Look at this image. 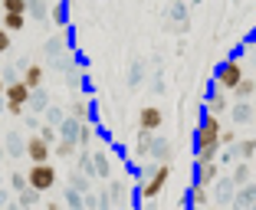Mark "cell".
<instances>
[{"mask_svg": "<svg viewBox=\"0 0 256 210\" xmlns=\"http://www.w3.org/2000/svg\"><path fill=\"white\" fill-rule=\"evenodd\" d=\"M220 115L214 112H204V118L197 122L194 128V151H197V161H214L220 158Z\"/></svg>", "mask_w": 256, "mask_h": 210, "instance_id": "obj_1", "label": "cell"}, {"mask_svg": "<svg viewBox=\"0 0 256 210\" xmlns=\"http://www.w3.org/2000/svg\"><path fill=\"white\" fill-rule=\"evenodd\" d=\"M168 180H171V161H158V164L148 171V178L142 180V188H138V197L142 204H158V197L164 194Z\"/></svg>", "mask_w": 256, "mask_h": 210, "instance_id": "obj_2", "label": "cell"}, {"mask_svg": "<svg viewBox=\"0 0 256 210\" xmlns=\"http://www.w3.org/2000/svg\"><path fill=\"white\" fill-rule=\"evenodd\" d=\"M30 96H33V89L23 82V79H10L7 89H4V108H7L10 115H23L26 105H30Z\"/></svg>", "mask_w": 256, "mask_h": 210, "instance_id": "obj_3", "label": "cell"}, {"mask_svg": "<svg viewBox=\"0 0 256 210\" xmlns=\"http://www.w3.org/2000/svg\"><path fill=\"white\" fill-rule=\"evenodd\" d=\"M243 76H246V72H243V62L236 60V56H230V60H224L217 66V72H214V86L224 89V92H234Z\"/></svg>", "mask_w": 256, "mask_h": 210, "instance_id": "obj_4", "label": "cell"}, {"mask_svg": "<svg viewBox=\"0 0 256 210\" xmlns=\"http://www.w3.org/2000/svg\"><path fill=\"white\" fill-rule=\"evenodd\" d=\"M26 180H30L36 190H43V194H50V190L56 188V180H60V174H56V168L50 164V161H30V171H26Z\"/></svg>", "mask_w": 256, "mask_h": 210, "instance_id": "obj_5", "label": "cell"}, {"mask_svg": "<svg viewBox=\"0 0 256 210\" xmlns=\"http://www.w3.org/2000/svg\"><path fill=\"white\" fill-rule=\"evenodd\" d=\"M161 122H164V112H161V105H142V112H138V132H161Z\"/></svg>", "mask_w": 256, "mask_h": 210, "instance_id": "obj_6", "label": "cell"}, {"mask_svg": "<svg viewBox=\"0 0 256 210\" xmlns=\"http://www.w3.org/2000/svg\"><path fill=\"white\" fill-rule=\"evenodd\" d=\"M220 178V161L214 158V161H197L194 164V180L197 184H204V188H214Z\"/></svg>", "mask_w": 256, "mask_h": 210, "instance_id": "obj_7", "label": "cell"}, {"mask_svg": "<svg viewBox=\"0 0 256 210\" xmlns=\"http://www.w3.org/2000/svg\"><path fill=\"white\" fill-rule=\"evenodd\" d=\"M23 151H26V158H30V161H50V151H53V144H50V142H46V138L36 132V135L26 138V148H23Z\"/></svg>", "mask_w": 256, "mask_h": 210, "instance_id": "obj_8", "label": "cell"}, {"mask_svg": "<svg viewBox=\"0 0 256 210\" xmlns=\"http://www.w3.org/2000/svg\"><path fill=\"white\" fill-rule=\"evenodd\" d=\"M253 105L246 102V98H236V105H230V118H234V125H246V122H253Z\"/></svg>", "mask_w": 256, "mask_h": 210, "instance_id": "obj_9", "label": "cell"}, {"mask_svg": "<svg viewBox=\"0 0 256 210\" xmlns=\"http://www.w3.org/2000/svg\"><path fill=\"white\" fill-rule=\"evenodd\" d=\"M230 92H224V89H214L210 96H207V112H214V115H224V112H230Z\"/></svg>", "mask_w": 256, "mask_h": 210, "instance_id": "obj_10", "label": "cell"}, {"mask_svg": "<svg viewBox=\"0 0 256 210\" xmlns=\"http://www.w3.org/2000/svg\"><path fill=\"white\" fill-rule=\"evenodd\" d=\"M234 204L236 207H256V184H240L236 188V194H234Z\"/></svg>", "mask_w": 256, "mask_h": 210, "instance_id": "obj_11", "label": "cell"}, {"mask_svg": "<svg viewBox=\"0 0 256 210\" xmlns=\"http://www.w3.org/2000/svg\"><path fill=\"white\" fill-rule=\"evenodd\" d=\"M40 197H43V190H36L33 184H26L23 190H16V204H20V207H36Z\"/></svg>", "mask_w": 256, "mask_h": 210, "instance_id": "obj_12", "label": "cell"}, {"mask_svg": "<svg viewBox=\"0 0 256 210\" xmlns=\"http://www.w3.org/2000/svg\"><path fill=\"white\" fill-rule=\"evenodd\" d=\"M234 194H236V184H234V178H224V180H217V204H230L234 200Z\"/></svg>", "mask_w": 256, "mask_h": 210, "instance_id": "obj_13", "label": "cell"}, {"mask_svg": "<svg viewBox=\"0 0 256 210\" xmlns=\"http://www.w3.org/2000/svg\"><path fill=\"white\" fill-rule=\"evenodd\" d=\"M43 79H46V72H43V66H36V62L23 69V82L30 86V89H40V86H43Z\"/></svg>", "mask_w": 256, "mask_h": 210, "instance_id": "obj_14", "label": "cell"}, {"mask_svg": "<svg viewBox=\"0 0 256 210\" xmlns=\"http://www.w3.org/2000/svg\"><path fill=\"white\" fill-rule=\"evenodd\" d=\"M250 174H253V168H250V161H243V158H236V164H234V184L240 188V184H250Z\"/></svg>", "mask_w": 256, "mask_h": 210, "instance_id": "obj_15", "label": "cell"}, {"mask_svg": "<svg viewBox=\"0 0 256 210\" xmlns=\"http://www.w3.org/2000/svg\"><path fill=\"white\" fill-rule=\"evenodd\" d=\"M207 190H210V188H204V184H197V180H194V184H190V194H188V204H190V207H204V204L210 200Z\"/></svg>", "mask_w": 256, "mask_h": 210, "instance_id": "obj_16", "label": "cell"}, {"mask_svg": "<svg viewBox=\"0 0 256 210\" xmlns=\"http://www.w3.org/2000/svg\"><path fill=\"white\" fill-rule=\"evenodd\" d=\"M92 164H96V178H108L112 174V161H108L106 151H96L92 154Z\"/></svg>", "mask_w": 256, "mask_h": 210, "instance_id": "obj_17", "label": "cell"}, {"mask_svg": "<svg viewBox=\"0 0 256 210\" xmlns=\"http://www.w3.org/2000/svg\"><path fill=\"white\" fill-rule=\"evenodd\" d=\"M253 92H256V79H253V76H243V79L236 82V89L230 92V96H234V98H250Z\"/></svg>", "mask_w": 256, "mask_h": 210, "instance_id": "obj_18", "label": "cell"}, {"mask_svg": "<svg viewBox=\"0 0 256 210\" xmlns=\"http://www.w3.org/2000/svg\"><path fill=\"white\" fill-rule=\"evenodd\" d=\"M76 148H79V142H76V138H56V144H53L56 158H72Z\"/></svg>", "mask_w": 256, "mask_h": 210, "instance_id": "obj_19", "label": "cell"}, {"mask_svg": "<svg viewBox=\"0 0 256 210\" xmlns=\"http://www.w3.org/2000/svg\"><path fill=\"white\" fill-rule=\"evenodd\" d=\"M151 158H158V161H168V158H171V142H168V138H158V135H154V142H151Z\"/></svg>", "mask_w": 256, "mask_h": 210, "instance_id": "obj_20", "label": "cell"}, {"mask_svg": "<svg viewBox=\"0 0 256 210\" xmlns=\"http://www.w3.org/2000/svg\"><path fill=\"white\" fill-rule=\"evenodd\" d=\"M23 23H26V14H10V10H4V30L10 33H20Z\"/></svg>", "mask_w": 256, "mask_h": 210, "instance_id": "obj_21", "label": "cell"}, {"mask_svg": "<svg viewBox=\"0 0 256 210\" xmlns=\"http://www.w3.org/2000/svg\"><path fill=\"white\" fill-rule=\"evenodd\" d=\"M253 154H256V138H240V142H236V158L250 161Z\"/></svg>", "mask_w": 256, "mask_h": 210, "instance_id": "obj_22", "label": "cell"}, {"mask_svg": "<svg viewBox=\"0 0 256 210\" xmlns=\"http://www.w3.org/2000/svg\"><path fill=\"white\" fill-rule=\"evenodd\" d=\"M151 142H154V135H151V132H142V135H138V144H135V154L151 158Z\"/></svg>", "mask_w": 256, "mask_h": 210, "instance_id": "obj_23", "label": "cell"}, {"mask_svg": "<svg viewBox=\"0 0 256 210\" xmlns=\"http://www.w3.org/2000/svg\"><path fill=\"white\" fill-rule=\"evenodd\" d=\"M92 125L89 122H79V135H76V142H79V148H89V142H92Z\"/></svg>", "mask_w": 256, "mask_h": 210, "instance_id": "obj_24", "label": "cell"}, {"mask_svg": "<svg viewBox=\"0 0 256 210\" xmlns=\"http://www.w3.org/2000/svg\"><path fill=\"white\" fill-rule=\"evenodd\" d=\"M72 118H79V122H89V102H86V98H76L72 102Z\"/></svg>", "mask_w": 256, "mask_h": 210, "instance_id": "obj_25", "label": "cell"}, {"mask_svg": "<svg viewBox=\"0 0 256 210\" xmlns=\"http://www.w3.org/2000/svg\"><path fill=\"white\" fill-rule=\"evenodd\" d=\"M240 135H236L234 128H220V148H236Z\"/></svg>", "mask_w": 256, "mask_h": 210, "instance_id": "obj_26", "label": "cell"}, {"mask_svg": "<svg viewBox=\"0 0 256 210\" xmlns=\"http://www.w3.org/2000/svg\"><path fill=\"white\" fill-rule=\"evenodd\" d=\"M0 7H4V10H10V14H26L30 0H0Z\"/></svg>", "mask_w": 256, "mask_h": 210, "instance_id": "obj_27", "label": "cell"}, {"mask_svg": "<svg viewBox=\"0 0 256 210\" xmlns=\"http://www.w3.org/2000/svg\"><path fill=\"white\" fill-rule=\"evenodd\" d=\"M79 171L82 174H96V164H92V154L82 148V154H79Z\"/></svg>", "mask_w": 256, "mask_h": 210, "instance_id": "obj_28", "label": "cell"}, {"mask_svg": "<svg viewBox=\"0 0 256 210\" xmlns=\"http://www.w3.org/2000/svg\"><path fill=\"white\" fill-rule=\"evenodd\" d=\"M66 204H69V207H72V210H79V207H82V204H86V197L79 194V190H76V188H69V190H66Z\"/></svg>", "mask_w": 256, "mask_h": 210, "instance_id": "obj_29", "label": "cell"}, {"mask_svg": "<svg viewBox=\"0 0 256 210\" xmlns=\"http://www.w3.org/2000/svg\"><path fill=\"white\" fill-rule=\"evenodd\" d=\"M26 184H30V180H26V174H23V171H14V174H10V190H23Z\"/></svg>", "mask_w": 256, "mask_h": 210, "instance_id": "obj_30", "label": "cell"}, {"mask_svg": "<svg viewBox=\"0 0 256 210\" xmlns=\"http://www.w3.org/2000/svg\"><path fill=\"white\" fill-rule=\"evenodd\" d=\"M30 108H36V112H43L46 108V96L40 89H33V96H30Z\"/></svg>", "mask_w": 256, "mask_h": 210, "instance_id": "obj_31", "label": "cell"}, {"mask_svg": "<svg viewBox=\"0 0 256 210\" xmlns=\"http://www.w3.org/2000/svg\"><path fill=\"white\" fill-rule=\"evenodd\" d=\"M112 200L115 204L125 200V180H112Z\"/></svg>", "mask_w": 256, "mask_h": 210, "instance_id": "obj_32", "label": "cell"}, {"mask_svg": "<svg viewBox=\"0 0 256 210\" xmlns=\"http://www.w3.org/2000/svg\"><path fill=\"white\" fill-rule=\"evenodd\" d=\"M69 184H72V188L79 190V194H82V190H89V184H86V178H82V174H76V171L69 174Z\"/></svg>", "mask_w": 256, "mask_h": 210, "instance_id": "obj_33", "label": "cell"}, {"mask_svg": "<svg viewBox=\"0 0 256 210\" xmlns=\"http://www.w3.org/2000/svg\"><path fill=\"white\" fill-rule=\"evenodd\" d=\"M50 16H53V23H60V26H62V23H66V7H62V4H56V7L50 10Z\"/></svg>", "mask_w": 256, "mask_h": 210, "instance_id": "obj_34", "label": "cell"}, {"mask_svg": "<svg viewBox=\"0 0 256 210\" xmlns=\"http://www.w3.org/2000/svg\"><path fill=\"white\" fill-rule=\"evenodd\" d=\"M40 135H43L50 144H56V138H60V135H56V128H53V125H43V128H40Z\"/></svg>", "mask_w": 256, "mask_h": 210, "instance_id": "obj_35", "label": "cell"}, {"mask_svg": "<svg viewBox=\"0 0 256 210\" xmlns=\"http://www.w3.org/2000/svg\"><path fill=\"white\" fill-rule=\"evenodd\" d=\"M4 52H10V30L0 26V56H4Z\"/></svg>", "mask_w": 256, "mask_h": 210, "instance_id": "obj_36", "label": "cell"}, {"mask_svg": "<svg viewBox=\"0 0 256 210\" xmlns=\"http://www.w3.org/2000/svg\"><path fill=\"white\" fill-rule=\"evenodd\" d=\"M26 14H33V16H46V7L40 4V0H30V7H26Z\"/></svg>", "mask_w": 256, "mask_h": 210, "instance_id": "obj_37", "label": "cell"}, {"mask_svg": "<svg viewBox=\"0 0 256 210\" xmlns=\"http://www.w3.org/2000/svg\"><path fill=\"white\" fill-rule=\"evenodd\" d=\"M7 148H10V154H20V151L26 148V144H20V138L14 135V138H10V142H7Z\"/></svg>", "mask_w": 256, "mask_h": 210, "instance_id": "obj_38", "label": "cell"}, {"mask_svg": "<svg viewBox=\"0 0 256 210\" xmlns=\"http://www.w3.org/2000/svg\"><path fill=\"white\" fill-rule=\"evenodd\" d=\"M60 46H62V36L50 40V43H46V52H53V56H56V50H60Z\"/></svg>", "mask_w": 256, "mask_h": 210, "instance_id": "obj_39", "label": "cell"}, {"mask_svg": "<svg viewBox=\"0 0 256 210\" xmlns=\"http://www.w3.org/2000/svg\"><path fill=\"white\" fill-rule=\"evenodd\" d=\"M4 204H10V194H7V190H0V207H4Z\"/></svg>", "mask_w": 256, "mask_h": 210, "instance_id": "obj_40", "label": "cell"}, {"mask_svg": "<svg viewBox=\"0 0 256 210\" xmlns=\"http://www.w3.org/2000/svg\"><path fill=\"white\" fill-rule=\"evenodd\" d=\"M4 89H7V79H4V76H0V98H4Z\"/></svg>", "mask_w": 256, "mask_h": 210, "instance_id": "obj_41", "label": "cell"}, {"mask_svg": "<svg viewBox=\"0 0 256 210\" xmlns=\"http://www.w3.org/2000/svg\"><path fill=\"white\" fill-rule=\"evenodd\" d=\"M0 161H4V148H0Z\"/></svg>", "mask_w": 256, "mask_h": 210, "instance_id": "obj_42", "label": "cell"}, {"mask_svg": "<svg viewBox=\"0 0 256 210\" xmlns=\"http://www.w3.org/2000/svg\"><path fill=\"white\" fill-rule=\"evenodd\" d=\"M234 4H243V0H234Z\"/></svg>", "mask_w": 256, "mask_h": 210, "instance_id": "obj_43", "label": "cell"}, {"mask_svg": "<svg viewBox=\"0 0 256 210\" xmlns=\"http://www.w3.org/2000/svg\"><path fill=\"white\" fill-rule=\"evenodd\" d=\"M0 108H4V105H0Z\"/></svg>", "mask_w": 256, "mask_h": 210, "instance_id": "obj_44", "label": "cell"}]
</instances>
